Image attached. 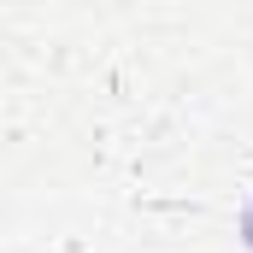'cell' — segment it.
Instances as JSON below:
<instances>
[{"mask_svg":"<svg viewBox=\"0 0 253 253\" xmlns=\"http://www.w3.org/2000/svg\"><path fill=\"white\" fill-rule=\"evenodd\" d=\"M242 242L253 248V200H248V212H242Z\"/></svg>","mask_w":253,"mask_h":253,"instance_id":"6da1fadb","label":"cell"}]
</instances>
